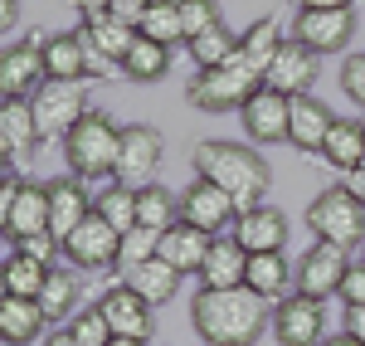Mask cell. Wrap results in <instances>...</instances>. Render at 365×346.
<instances>
[{
    "mask_svg": "<svg viewBox=\"0 0 365 346\" xmlns=\"http://www.w3.org/2000/svg\"><path fill=\"white\" fill-rule=\"evenodd\" d=\"M273 342L278 346H322L327 342V307L307 297V292H292L273 302Z\"/></svg>",
    "mask_w": 365,
    "mask_h": 346,
    "instance_id": "12",
    "label": "cell"
},
{
    "mask_svg": "<svg viewBox=\"0 0 365 346\" xmlns=\"http://www.w3.org/2000/svg\"><path fill=\"white\" fill-rule=\"evenodd\" d=\"M317 78H322V54L287 34L278 44V54H273V63H268V88H278L287 98H302V93H312Z\"/></svg>",
    "mask_w": 365,
    "mask_h": 346,
    "instance_id": "14",
    "label": "cell"
},
{
    "mask_svg": "<svg viewBox=\"0 0 365 346\" xmlns=\"http://www.w3.org/2000/svg\"><path fill=\"white\" fill-rule=\"evenodd\" d=\"M307 230L341 249H365V205L346 185H327L307 205Z\"/></svg>",
    "mask_w": 365,
    "mask_h": 346,
    "instance_id": "7",
    "label": "cell"
},
{
    "mask_svg": "<svg viewBox=\"0 0 365 346\" xmlns=\"http://www.w3.org/2000/svg\"><path fill=\"white\" fill-rule=\"evenodd\" d=\"M83 39H88V49H93V58H103V63H117V68H122L127 49L137 44V25H127V20H117V15L83 20Z\"/></svg>",
    "mask_w": 365,
    "mask_h": 346,
    "instance_id": "30",
    "label": "cell"
},
{
    "mask_svg": "<svg viewBox=\"0 0 365 346\" xmlns=\"http://www.w3.org/2000/svg\"><path fill=\"white\" fill-rule=\"evenodd\" d=\"M103 317L113 322V337H137V342H151V302L141 297L132 283H113V288L98 297Z\"/></svg>",
    "mask_w": 365,
    "mask_h": 346,
    "instance_id": "19",
    "label": "cell"
},
{
    "mask_svg": "<svg viewBox=\"0 0 365 346\" xmlns=\"http://www.w3.org/2000/svg\"><path fill=\"white\" fill-rule=\"evenodd\" d=\"M68 332L78 337V346H113V322L103 317L98 302H93V307H78L73 322H68Z\"/></svg>",
    "mask_w": 365,
    "mask_h": 346,
    "instance_id": "38",
    "label": "cell"
},
{
    "mask_svg": "<svg viewBox=\"0 0 365 346\" xmlns=\"http://www.w3.org/2000/svg\"><path fill=\"white\" fill-rule=\"evenodd\" d=\"M39 127H34V108L29 98H5L0 103V151H5V166H20L39 156Z\"/></svg>",
    "mask_w": 365,
    "mask_h": 346,
    "instance_id": "16",
    "label": "cell"
},
{
    "mask_svg": "<svg viewBox=\"0 0 365 346\" xmlns=\"http://www.w3.org/2000/svg\"><path fill=\"white\" fill-rule=\"evenodd\" d=\"M341 185H346V190H351V195H356V200L365 205V166H361V171H351L346 180H341Z\"/></svg>",
    "mask_w": 365,
    "mask_h": 346,
    "instance_id": "48",
    "label": "cell"
},
{
    "mask_svg": "<svg viewBox=\"0 0 365 346\" xmlns=\"http://www.w3.org/2000/svg\"><path fill=\"white\" fill-rule=\"evenodd\" d=\"M122 73H127L132 83H161L170 73V44H156V39H146L137 29V44L122 58Z\"/></svg>",
    "mask_w": 365,
    "mask_h": 346,
    "instance_id": "32",
    "label": "cell"
},
{
    "mask_svg": "<svg viewBox=\"0 0 365 346\" xmlns=\"http://www.w3.org/2000/svg\"><path fill=\"white\" fill-rule=\"evenodd\" d=\"M287 39L278 25V15H263V20H253L244 34H239V63H249V68H258L263 78H268V63H273V54H278V44Z\"/></svg>",
    "mask_w": 365,
    "mask_h": 346,
    "instance_id": "31",
    "label": "cell"
},
{
    "mask_svg": "<svg viewBox=\"0 0 365 346\" xmlns=\"http://www.w3.org/2000/svg\"><path fill=\"white\" fill-rule=\"evenodd\" d=\"M180 220L220 239V234H234V225H239V205H234V195L220 190L215 180H200L195 175V180L180 190Z\"/></svg>",
    "mask_w": 365,
    "mask_h": 346,
    "instance_id": "10",
    "label": "cell"
},
{
    "mask_svg": "<svg viewBox=\"0 0 365 346\" xmlns=\"http://www.w3.org/2000/svg\"><path fill=\"white\" fill-rule=\"evenodd\" d=\"M166 156V137L151 122H127L122 127V151H117V180L122 185H151V175Z\"/></svg>",
    "mask_w": 365,
    "mask_h": 346,
    "instance_id": "11",
    "label": "cell"
},
{
    "mask_svg": "<svg viewBox=\"0 0 365 346\" xmlns=\"http://www.w3.org/2000/svg\"><path fill=\"white\" fill-rule=\"evenodd\" d=\"M39 307H44L49 327L73 322V312L83 307V278H78V268H73V263H54V268H49L44 292H39Z\"/></svg>",
    "mask_w": 365,
    "mask_h": 346,
    "instance_id": "21",
    "label": "cell"
},
{
    "mask_svg": "<svg viewBox=\"0 0 365 346\" xmlns=\"http://www.w3.org/2000/svg\"><path fill=\"white\" fill-rule=\"evenodd\" d=\"M137 29L146 39H156V44H180V39H185V20H180L175 0H151V10L141 15Z\"/></svg>",
    "mask_w": 365,
    "mask_h": 346,
    "instance_id": "37",
    "label": "cell"
},
{
    "mask_svg": "<svg viewBox=\"0 0 365 346\" xmlns=\"http://www.w3.org/2000/svg\"><path fill=\"white\" fill-rule=\"evenodd\" d=\"M44 346H78V337H73L68 327H54V332L44 337Z\"/></svg>",
    "mask_w": 365,
    "mask_h": 346,
    "instance_id": "50",
    "label": "cell"
},
{
    "mask_svg": "<svg viewBox=\"0 0 365 346\" xmlns=\"http://www.w3.org/2000/svg\"><path fill=\"white\" fill-rule=\"evenodd\" d=\"M356 34V10H297L292 15V39H302L317 54H341Z\"/></svg>",
    "mask_w": 365,
    "mask_h": 346,
    "instance_id": "15",
    "label": "cell"
},
{
    "mask_svg": "<svg viewBox=\"0 0 365 346\" xmlns=\"http://www.w3.org/2000/svg\"><path fill=\"white\" fill-rule=\"evenodd\" d=\"M239 122H244V137L253 146H273V142H287V122H292V98L278 93V88H258L249 103L239 108Z\"/></svg>",
    "mask_w": 365,
    "mask_h": 346,
    "instance_id": "13",
    "label": "cell"
},
{
    "mask_svg": "<svg viewBox=\"0 0 365 346\" xmlns=\"http://www.w3.org/2000/svg\"><path fill=\"white\" fill-rule=\"evenodd\" d=\"M137 225L146 230H175L180 225V195L170 190V185H137Z\"/></svg>",
    "mask_w": 365,
    "mask_h": 346,
    "instance_id": "33",
    "label": "cell"
},
{
    "mask_svg": "<svg viewBox=\"0 0 365 346\" xmlns=\"http://www.w3.org/2000/svg\"><path fill=\"white\" fill-rule=\"evenodd\" d=\"M63 263L88 268V273H103V268H122V230H113L98 210L88 215L78 230L63 239Z\"/></svg>",
    "mask_w": 365,
    "mask_h": 346,
    "instance_id": "8",
    "label": "cell"
},
{
    "mask_svg": "<svg viewBox=\"0 0 365 346\" xmlns=\"http://www.w3.org/2000/svg\"><path fill=\"white\" fill-rule=\"evenodd\" d=\"M361 259H365V249H361Z\"/></svg>",
    "mask_w": 365,
    "mask_h": 346,
    "instance_id": "53",
    "label": "cell"
},
{
    "mask_svg": "<svg viewBox=\"0 0 365 346\" xmlns=\"http://www.w3.org/2000/svg\"><path fill=\"white\" fill-rule=\"evenodd\" d=\"M322 346H365V342H356V337H351V332L341 327V332H331V337H327V342H322Z\"/></svg>",
    "mask_w": 365,
    "mask_h": 346,
    "instance_id": "51",
    "label": "cell"
},
{
    "mask_svg": "<svg viewBox=\"0 0 365 346\" xmlns=\"http://www.w3.org/2000/svg\"><path fill=\"white\" fill-rule=\"evenodd\" d=\"M44 39L25 34L20 44H10L5 58H0V93L5 98H34L39 83H44Z\"/></svg>",
    "mask_w": 365,
    "mask_h": 346,
    "instance_id": "17",
    "label": "cell"
},
{
    "mask_svg": "<svg viewBox=\"0 0 365 346\" xmlns=\"http://www.w3.org/2000/svg\"><path fill=\"white\" fill-rule=\"evenodd\" d=\"M210 244H215V234H205V230H195V225L180 220L175 230L161 234V259H166L170 268L200 278V268H205V259H210Z\"/></svg>",
    "mask_w": 365,
    "mask_h": 346,
    "instance_id": "28",
    "label": "cell"
},
{
    "mask_svg": "<svg viewBox=\"0 0 365 346\" xmlns=\"http://www.w3.org/2000/svg\"><path fill=\"white\" fill-rule=\"evenodd\" d=\"M234 239H239L249 254H282V244H287V215L273 210V205H258L249 215H239Z\"/></svg>",
    "mask_w": 365,
    "mask_h": 346,
    "instance_id": "24",
    "label": "cell"
},
{
    "mask_svg": "<svg viewBox=\"0 0 365 346\" xmlns=\"http://www.w3.org/2000/svg\"><path fill=\"white\" fill-rule=\"evenodd\" d=\"M302 10H356V0H297Z\"/></svg>",
    "mask_w": 365,
    "mask_h": 346,
    "instance_id": "47",
    "label": "cell"
},
{
    "mask_svg": "<svg viewBox=\"0 0 365 346\" xmlns=\"http://www.w3.org/2000/svg\"><path fill=\"white\" fill-rule=\"evenodd\" d=\"M0 278H5V292L10 297H39L44 292V278H49V268L39 259H29L20 249H10L5 254V268H0Z\"/></svg>",
    "mask_w": 365,
    "mask_h": 346,
    "instance_id": "34",
    "label": "cell"
},
{
    "mask_svg": "<svg viewBox=\"0 0 365 346\" xmlns=\"http://www.w3.org/2000/svg\"><path fill=\"white\" fill-rule=\"evenodd\" d=\"M190 166L200 180H215L220 190L234 195L239 215H249L263 205L268 185H273V166L263 151H253V142H225V137H210L190 151Z\"/></svg>",
    "mask_w": 365,
    "mask_h": 346,
    "instance_id": "2",
    "label": "cell"
},
{
    "mask_svg": "<svg viewBox=\"0 0 365 346\" xmlns=\"http://www.w3.org/2000/svg\"><path fill=\"white\" fill-rule=\"evenodd\" d=\"M117 151H122V127H117L103 108H93V113L68 132L63 161H68V175H78L88 190L98 195L103 185L117 180Z\"/></svg>",
    "mask_w": 365,
    "mask_h": 346,
    "instance_id": "3",
    "label": "cell"
},
{
    "mask_svg": "<svg viewBox=\"0 0 365 346\" xmlns=\"http://www.w3.org/2000/svg\"><path fill=\"white\" fill-rule=\"evenodd\" d=\"M341 93L365 113V54H346L341 58Z\"/></svg>",
    "mask_w": 365,
    "mask_h": 346,
    "instance_id": "41",
    "label": "cell"
},
{
    "mask_svg": "<svg viewBox=\"0 0 365 346\" xmlns=\"http://www.w3.org/2000/svg\"><path fill=\"white\" fill-rule=\"evenodd\" d=\"M113 346H146V342H137V337H113Z\"/></svg>",
    "mask_w": 365,
    "mask_h": 346,
    "instance_id": "52",
    "label": "cell"
},
{
    "mask_svg": "<svg viewBox=\"0 0 365 346\" xmlns=\"http://www.w3.org/2000/svg\"><path fill=\"white\" fill-rule=\"evenodd\" d=\"M244 288H253L263 302H282L297 292V263H287V254H249Z\"/></svg>",
    "mask_w": 365,
    "mask_h": 346,
    "instance_id": "25",
    "label": "cell"
},
{
    "mask_svg": "<svg viewBox=\"0 0 365 346\" xmlns=\"http://www.w3.org/2000/svg\"><path fill=\"white\" fill-rule=\"evenodd\" d=\"M322 161L341 175L361 171L365 166V122L361 117H336V122H331V132H327V142H322Z\"/></svg>",
    "mask_w": 365,
    "mask_h": 346,
    "instance_id": "26",
    "label": "cell"
},
{
    "mask_svg": "<svg viewBox=\"0 0 365 346\" xmlns=\"http://www.w3.org/2000/svg\"><path fill=\"white\" fill-rule=\"evenodd\" d=\"M244 278H249V249L234 234H220L200 268V288H244Z\"/></svg>",
    "mask_w": 365,
    "mask_h": 346,
    "instance_id": "23",
    "label": "cell"
},
{
    "mask_svg": "<svg viewBox=\"0 0 365 346\" xmlns=\"http://www.w3.org/2000/svg\"><path fill=\"white\" fill-rule=\"evenodd\" d=\"M190 322L205 346H253L273 332V307L253 288H200L190 297Z\"/></svg>",
    "mask_w": 365,
    "mask_h": 346,
    "instance_id": "1",
    "label": "cell"
},
{
    "mask_svg": "<svg viewBox=\"0 0 365 346\" xmlns=\"http://www.w3.org/2000/svg\"><path fill=\"white\" fill-rule=\"evenodd\" d=\"M73 5H78L83 20H103V15H113V0H73Z\"/></svg>",
    "mask_w": 365,
    "mask_h": 346,
    "instance_id": "45",
    "label": "cell"
},
{
    "mask_svg": "<svg viewBox=\"0 0 365 346\" xmlns=\"http://www.w3.org/2000/svg\"><path fill=\"white\" fill-rule=\"evenodd\" d=\"M331 108L322 103V98H292V122H287V142L297 146V151H307V156H322V142H327V132H331Z\"/></svg>",
    "mask_w": 365,
    "mask_h": 346,
    "instance_id": "22",
    "label": "cell"
},
{
    "mask_svg": "<svg viewBox=\"0 0 365 346\" xmlns=\"http://www.w3.org/2000/svg\"><path fill=\"white\" fill-rule=\"evenodd\" d=\"M10 249H20V254H29V259H39L44 268H54L58 254H63V239H58V234H29V239H20V244H10Z\"/></svg>",
    "mask_w": 365,
    "mask_h": 346,
    "instance_id": "42",
    "label": "cell"
},
{
    "mask_svg": "<svg viewBox=\"0 0 365 346\" xmlns=\"http://www.w3.org/2000/svg\"><path fill=\"white\" fill-rule=\"evenodd\" d=\"M0 230L10 244H20L29 234H49V180H25V175H15V166H5Z\"/></svg>",
    "mask_w": 365,
    "mask_h": 346,
    "instance_id": "5",
    "label": "cell"
},
{
    "mask_svg": "<svg viewBox=\"0 0 365 346\" xmlns=\"http://www.w3.org/2000/svg\"><path fill=\"white\" fill-rule=\"evenodd\" d=\"M44 73L58 83H88L93 78V49H88L83 29L44 34Z\"/></svg>",
    "mask_w": 365,
    "mask_h": 346,
    "instance_id": "18",
    "label": "cell"
},
{
    "mask_svg": "<svg viewBox=\"0 0 365 346\" xmlns=\"http://www.w3.org/2000/svg\"><path fill=\"white\" fill-rule=\"evenodd\" d=\"M29 108H34L39 142L54 146V142H68V132L93 113V98H88V83H58V78H44L39 93L29 98Z\"/></svg>",
    "mask_w": 365,
    "mask_h": 346,
    "instance_id": "6",
    "label": "cell"
},
{
    "mask_svg": "<svg viewBox=\"0 0 365 346\" xmlns=\"http://www.w3.org/2000/svg\"><path fill=\"white\" fill-rule=\"evenodd\" d=\"M151 10V0H113V15L127 25H141V15Z\"/></svg>",
    "mask_w": 365,
    "mask_h": 346,
    "instance_id": "44",
    "label": "cell"
},
{
    "mask_svg": "<svg viewBox=\"0 0 365 346\" xmlns=\"http://www.w3.org/2000/svg\"><path fill=\"white\" fill-rule=\"evenodd\" d=\"M44 307H39V297H10L5 292V302H0V342L5 346H29L44 337Z\"/></svg>",
    "mask_w": 365,
    "mask_h": 346,
    "instance_id": "27",
    "label": "cell"
},
{
    "mask_svg": "<svg viewBox=\"0 0 365 346\" xmlns=\"http://www.w3.org/2000/svg\"><path fill=\"white\" fill-rule=\"evenodd\" d=\"M15 20H20V0H0V25L15 29Z\"/></svg>",
    "mask_w": 365,
    "mask_h": 346,
    "instance_id": "49",
    "label": "cell"
},
{
    "mask_svg": "<svg viewBox=\"0 0 365 346\" xmlns=\"http://www.w3.org/2000/svg\"><path fill=\"white\" fill-rule=\"evenodd\" d=\"M341 302H346V307H365V259L351 263V273H346V283H341Z\"/></svg>",
    "mask_w": 365,
    "mask_h": 346,
    "instance_id": "43",
    "label": "cell"
},
{
    "mask_svg": "<svg viewBox=\"0 0 365 346\" xmlns=\"http://www.w3.org/2000/svg\"><path fill=\"white\" fill-rule=\"evenodd\" d=\"M351 263H356V259H351V249L317 239L307 254L297 259V292H307V297H317V302L341 297V283H346Z\"/></svg>",
    "mask_w": 365,
    "mask_h": 346,
    "instance_id": "9",
    "label": "cell"
},
{
    "mask_svg": "<svg viewBox=\"0 0 365 346\" xmlns=\"http://www.w3.org/2000/svg\"><path fill=\"white\" fill-rule=\"evenodd\" d=\"M185 49L195 58V68H220V63H229V58L239 54V34L229 25H215V29H205V34H195Z\"/></svg>",
    "mask_w": 365,
    "mask_h": 346,
    "instance_id": "36",
    "label": "cell"
},
{
    "mask_svg": "<svg viewBox=\"0 0 365 346\" xmlns=\"http://www.w3.org/2000/svg\"><path fill=\"white\" fill-rule=\"evenodd\" d=\"M122 283H132V288H137L151 307H161V302H170V297L180 292L185 273H180V268H170V263L156 254V259L137 263V268H122Z\"/></svg>",
    "mask_w": 365,
    "mask_h": 346,
    "instance_id": "29",
    "label": "cell"
},
{
    "mask_svg": "<svg viewBox=\"0 0 365 346\" xmlns=\"http://www.w3.org/2000/svg\"><path fill=\"white\" fill-rule=\"evenodd\" d=\"M161 254V230H146V225H137V230L122 234V268H137V263L156 259ZM117 268V273H122Z\"/></svg>",
    "mask_w": 365,
    "mask_h": 346,
    "instance_id": "40",
    "label": "cell"
},
{
    "mask_svg": "<svg viewBox=\"0 0 365 346\" xmlns=\"http://www.w3.org/2000/svg\"><path fill=\"white\" fill-rule=\"evenodd\" d=\"M346 332L356 342H365V307H346Z\"/></svg>",
    "mask_w": 365,
    "mask_h": 346,
    "instance_id": "46",
    "label": "cell"
},
{
    "mask_svg": "<svg viewBox=\"0 0 365 346\" xmlns=\"http://www.w3.org/2000/svg\"><path fill=\"white\" fill-rule=\"evenodd\" d=\"M93 210L113 225V230H137V185H122V180H113V185H103L98 195H93Z\"/></svg>",
    "mask_w": 365,
    "mask_h": 346,
    "instance_id": "35",
    "label": "cell"
},
{
    "mask_svg": "<svg viewBox=\"0 0 365 346\" xmlns=\"http://www.w3.org/2000/svg\"><path fill=\"white\" fill-rule=\"evenodd\" d=\"M175 10H180V20H185V44L205 34V29L225 25V10H220V0H175Z\"/></svg>",
    "mask_w": 365,
    "mask_h": 346,
    "instance_id": "39",
    "label": "cell"
},
{
    "mask_svg": "<svg viewBox=\"0 0 365 346\" xmlns=\"http://www.w3.org/2000/svg\"><path fill=\"white\" fill-rule=\"evenodd\" d=\"M263 83H268V78H263L258 68L229 58L220 68H200L195 78L185 83V103H190L195 113H239Z\"/></svg>",
    "mask_w": 365,
    "mask_h": 346,
    "instance_id": "4",
    "label": "cell"
},
{
    "mask_svg": "<svg viewBox=\"0 0 365 346\" xmlns=\"http://www.w3.org/2000/svg\"><path fill=\"white\" fill-rule=\"evenodd\" d=\"M88 215H93V190L78 175H54L49 180V234L68 239Z\"/></svg>",
    "mask_w": 365,
    "mask_h": 346,
    "instance_id": "20",
    "label": "cell"
}]
</instances>
